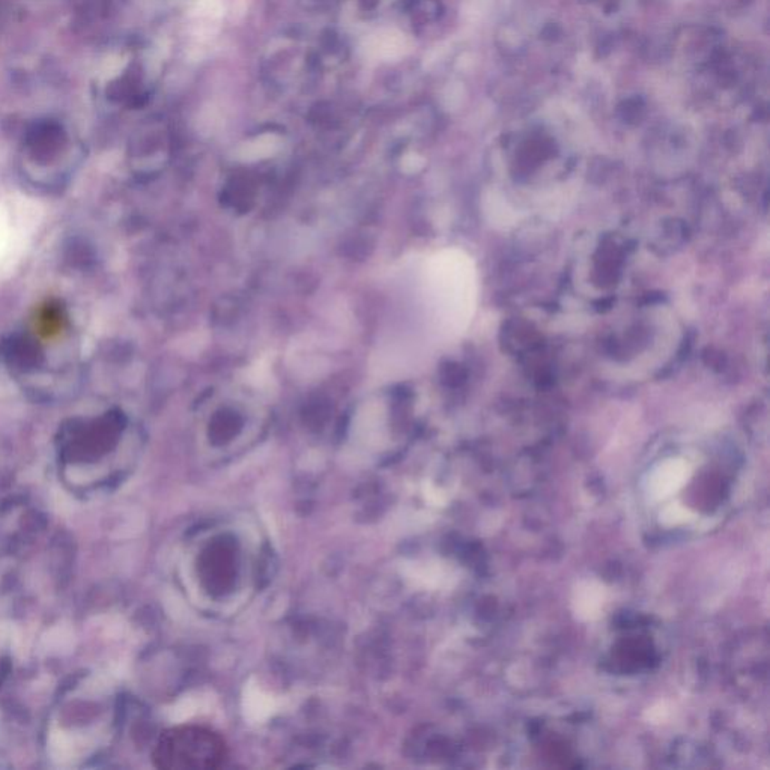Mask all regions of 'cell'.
<instances>
[{"instance_id":"cell-1","label":"cell","mask_w":770,"mask_h":770,"mask_svg":"<svg viewBox=\"0 0 770 770\" xmlns=\"http://www.w3.org/2000/svg\"><path fill=\"white\" fill-rule=\"evenodd\" d=\"M431 285L441 317L454 333L467 328L477 301V271L463 251L447 250L431 264Z\"/></svg>"},{"instance_id":"cell-2","label":"cell","mask_w":770,"mask_h":770,"mask_svg":"<svg viewBox=\"0 0 770 770\" xmlns=\"http://www.w3.org/2000/svg\"><path fill=\"white\" fill-rule=\"evenodd\" d=\"M68 136L56 122L38 123L27 132L24 150L29 163L38 164L40 169L54 168L68 150Z\"/></svg>"},{"instance_id":"cell-3","label":"cell","mask_w":770,"mask_h":770,"mask_svg":"<svg viewBox=\"0 0 770 770\" xmlns=\"http://www.w3.org/2000/svg\"><path fill=\"white\" fill-rule=\"evenodd\" d=\"M74 648V632L68 626H54L43 637V648L54 655H65Z\"/></svg>"},{"instance_id":"cell-4","label":"cell","mask_w":770,"mask_h":770,"mask_svg":"<svg viewBox=\"0 0 770 770\" xmlns=\"http://www.w3.org/2000/svg\"><path fill=\"white\" fill-rule=\"evenodd\" d=\"M50 755L54 762L66 763L74 757L75 742L73 736L65 731L54 730L50 735L49 740Z\"/></svg>"}]
</instances>
